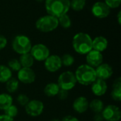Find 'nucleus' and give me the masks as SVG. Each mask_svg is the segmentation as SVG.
Instances as JSON below:
<instances>
[{
  "mask_svg": "<svg viewBox=\"0 0 121 121\" xmlns=\"http://www.w3.org/2000/svg\"><path fill=\"white\" fill-rule=\"evenodd\" d=\"M72 48L79 55H86L92 50V38L86 33L79 32L72 38Z\"/></svg>",
  "mask_w": 121,
  "mask_h": 121,
  "instance_id": "1",
  "label": "nucleus"
},
{
  "mask_svg": "<svg viewBox=\"0 0 121 121\" xmlns=\"http://www.w3.org/2000/svg\"><path fill=\"white\" fill-rule=\"evenodd\" d=\"M45 8L48 14L59 18L70 9V0H45Z\"/></svg>",
  "mask_w": 121,
  "mask_h": 121,
  "instance_id": "2",
  "label": "nucleus"
},
{
  "mask_svg": "<svg viewBox=\"0 0 121 121\" xmlns=\"http://www.w3.org/2000/svg\"><path fill=\"white\" fill-rule=\"evenodd\" d=\"M74 74L77 83L83 86H89L97 79L95 69L87 64L79 65L77 68Z\"/></svg>",
  "mask_w": 121,
  "mask_h": 121,
  "instance_id": "3",
  "label": "nucleus"
},
{
  "mask_svg": "<svg viewBox=\"0 0 121 121\" xmlns=\"http://www.w3.org/2000/svg\"><path fill=\"white\" fill-rule=\"evenodd\" d=\"M58 26V18L49 14L40 17L35 22V28L42 33L52 32L57 29Z\"/></svg>",
  "mask_w": 121,
  "mask_h": 121,
  "instance_id": "4",
  "label": "nucleus"
},
{
  "mask_svg": "<svg viewBox=\"0 0 121 121\" xmlns=\"http://www.w3.org/2000/svg\"><path fill=\"white\" fill-rule=\"evenodd\" d=\"M11 47L15 52L21 55L30 52L32 48V43L28 36L25 35H18L13 38Z\"/></svg>",
  "mask_w": 121,
  "mask_h": 121,
  "instance_id": "5",
  "label": "nucleus"
},
{
  "mask_svg": "<svg viewBox=\"0 0 121 121\" xmlns=\"http://www.w3.org/2000/svg\"><path fill=\"white\" fill-rule=\"evenodd\" d=\"M77 83L74 73L71 71H65L60 74L57 84L60 89L69 91L75 87Z\"/></svg>",
  "mask_w": 121,
  "mask_h": 121,
  "instance_id": "6",
  "label": "nucleus"
},
{
  "mask_svg": "<svg viewBox=\"0 0 121 121\" xmlns=\"http://www.w3.org/2000/svg\"><path fill=\"white\" fill-rule=\"evenodd\" d=\"M30 53L34 60L38 62H44L50 55L49 48L42 43H38L32 45Z\"/></svg>",
  "mask_w": 121,
  "mask_h": 121,
  "instance_id": "7",
  "label": "nucleus"
},
{
  "mask_svg": "<svg viewBox=\"0 0 121 121\" xmlns=\"http://www.w3.org/2000/svg\"><path fill=\"white\" fill-rule=\"evenodd\" d=\"M44 104L37 99L30 100L29 102L25 106L26 113L30 117H38L40 116L44 111Z\"/></svg>",
  "mask_w": 121,
  "mask_h": 121,
  "instance_id": "8",
  "label": "nucleus"
},
{
  "mask_svg": "<svg viewBox=\"0 0 121 121\" xmlns=\"http://www.w3.org/2000/svg\"><path fill=\"white\" fill-rule=\"evenodd\" d=\"M101 114L104 121H119L121 118L120 108L113 104H109L104 106Z\"/></svg>",
  "mask_w": 121,
  "mask_h": 121,
  "instance_id": "9",
  "label": "nucleus"
},
{
  "mask_svg": "<svg viewBox=\"0 0 121 121\" xmlns=\"http://www.w3.org/2000/svg\"><path fill=\"white\" fill-rule=\"evenodd\" d=\"M17 79L25 84H30L36 79V74L32 68L21 67L17 72Z\"/></svg>",
  "mask_w": 121,
  "mask_h": 121,
  "instance_id": "10",
  "label": "nucleus"
},
{
  "mask_svg": "<svg viewBox=\"0 0 121 121\" xmlns=\"http://www.w3.org/2000/svg\"><path fill=\"white\" fill-rule=\"evenodd\" d=\"M44 67L49 72L55 73L57 72L62 67L61 57L57 55H50L44 61Z\"/></svg>",
  "mask_w": 121,
  "mask_h": 121,
  "instance_id": "11",
  "label": "nucleus"
},
{
  "mask_svg": "<svg viewBox=\"0 0 121 121\" xmlns=\"http://www.w3.org/2000/svg\"><path fill=\"white\" fill-rule=\"evenodd\" d=\"M91 13L97 18H107L111 13V9L105 4L104 1H96L91 8Z\"/></svg>",
  "mask_w": 121,
  "mask_h": 121,
  "instance_id": "12",
  "label": "nucleus"
},
{
  "mask_svg": "<svg viewBox=\"0 0 121 121\" xmlns=\"http://www.w3.org/2000/svg\"><path fill=\"white\" fill-rule=\"evenodd\" d=\"M86 61L88 65L95 69L104 62V56L102 52L92 49L86 55Z\"/></svg>",
  "mask_w": 121,
  "mask_h": 121,
  "instance_id": "13",
  "label": "nucleus"
},
{
  "mask_svg": "<svg viewBox=\"0 0 121 121\" xmlns=\"http://www.w3.org/2000/svg\"><path fill=\"white\" fill-rule=\"evenodd\" d=\"M95 71L97 78L104 81L110 79L113 74V69L112 67L109 64L105 62H103L96 68H95Z\"/></svg>",
  "mask_w": 121,
  "mask_h": 121,
  "instance_id": "14",
  "label": "nucleus"
},
{
  "mask_svg": "<svg viewBox=\"0 0 121 121\" xmlns=\"http://www.w3.org/2000/svg\"><path fill=\"white\" fill-rule=\"evenodd\" d=\"M91 90L94 95L101 97L106 94L108 90V84L106 81L97 78L96 81L91 84Z\"/></svg>",
  "mask_w": 121,
  "mask_h": 121,
  "instance_id": "15",
  "label": "nucleus"
},
{
  "mask_svg": "<svg viewBox=\"0 0 121 121\" xmlns=\"http://www.w3.org/2000/svg\"><path fill=\"white\" fill-rule=\"evenodd\" d=\"M89 101L87 98L84 96H81L74 99L72 104V108L76 113L82 114L89 109Z\"/></svg>",
  "mask_w": 121,
  "mask_h": 121,
  "instance_id": "16",
  "label": "nucleus"
},
{
  "mask_svg": "<svg viewBox=\"0 0 121 121\" xmlns=\"http://www.w3.org/2000/svg\"><path fill=\"white\" fill-rule=\"evenodd\" d=\"M108 45V40L104 36H97L92 39V49L100 52L105 51Z\"/></svg>",
  "mask_w": 121,
  "mask_h": 121,
  "instance_id": "17",
  "label": "nucleus"
},
{
  "mask_svg": "<svg viewBox=\"0 0 121 121\" xmlns=\"http://www.w3.org/2000/svg\"><path fill=\"white\" fill-rule=\"evenodd\" d=\"M111 98L113 101L120 102L121 101V78L118 77L113 82L111 93Z\"/></svg>",
  "mask_w": 121,
  "mask_h": 121,
  "instance_id": "18",
  "label": "nucleus"
},
{
  "mask_svg": "<svg viewBox=\"0 0 121 121\" xmlns=\"http://www.w3.org/2000/svg\"><path fill=\"white\" fill-rule=\"evenodd\" d=\"M60 89L57 83L50 82L45 85L43 91L45 96L48 97H54L57 95Z\"/></svg>",
  "mask_w": 121,
  "mask_h": 121,
  "instance_id": "19",
  "label": "nucleus"
},
{
  "mask_svg": "<svg viewBox=\"0 0 121 121\" xmlns=\"http://www.w3.org/2000/svg\"><path fill=\"white\" fill-rule=\"evenodd\" d=\"M13 97L9 93L0 94V111H4L13 104Z\"/></svg>",
  "mask_w": 121,
  "mask_h": 121,
  "instance_id": "20",
  "label": "nucleus"
},
{
  "mask_svg": "<svg viewBox=\"0 0 121 121\" xmlns=\"http://www.w3.org/2000/svg\"><path fill=\"white\" fill-rule=\"evenodd\" d=\"M18 60L22 67H28V68H31L35 62L34 58L33 57V56L30 52L21 55Z\"/></svg>",
  "mask_w": 121,
  "mask_h": 121,
  "instance_id": "21",
  "label": "nucleus"
},
{
  "mask_svg": "<svg viewBox=\"0 0 121 121\" xmlns=\"http://www.w3.org/2000/svg\"><path fill=\"white\" fill-rule=\"evenodd\" d=\"M12 77V71L7 65H0V83H6Z\"/></svg>",
  "mask_w": 121,
  "mask_h": 121,
  "instance_id": "22",
  "label": "nucleus"
},
{
  "mask_svg": "<svg viewBox=\"0 0 121 121\" xmlns=\"http://www.w3.org/2000/svg\"><path fill=\"white\" fill-rule=\"evenodd\" d=\"M104 108V104L103 101H101L99 99H94L91 102H89V108L91 110L92 112L94 113H101L103 109Z\"/></svg>",
  "mask_w": 121,
  "mask_h": 121,
  "instance_id": "23",
  "label": "nucleus"
},
{
  "mask_svg": "<svg viewBox=\"0 0 121 121\" xmlns=\"http://www.w3.org/2000/svg\"><path fill=\"white\" fill-rule=\"evenodd\" d=\"M6 89L9 94H13L16 92L19 87V82L17 79L11 77L6 83Z\"/></svg>",
  "mask_w": 121,
  "mask_h": 121,
  "instance_id": "24",
  "label": "nucleus"
},
{
  "mask_svg": "<svg viewBox=\"0 0 121 121\" xmlns=\"http://www.w3.org/2000/svg\"><path fill=\"white\" fill-rule=\"evenodd\" d=\"M86 4V0H71L70 8L74 11H82Z\"/></svg>",
  "mask_w": 121,
  "mask_h": 121,
  "instance_id": "25",
  "label": "nucleus"
},
{
  "mask_svg": "<svg viewBox=\"0 0 121 121\" xmlns=\"http://www.w3.org/2000/svg\"><path fill=\"white\" fill-rule=\"evenodd\" d=\"M58 23H59V25L62 28L65 29H67L70 28L72 25V20L67 13L58 18Z\"/></svg>",
  "mask_w": 121,
  "mask_h": 121,
  "instance_id": "26",
  "label": "nucleus"
},
{
  "mask_svg": "<svg viewBox=\"0 0 121 121\" xmlns=\"http://www.w3.org/2000/svg\"><path fill=\"white\" fill-rule=\"evenodd\" d=\"M61 57V62H62V65L65 67H71L74 65L75 60L74 57L68 53L64 54Z\"/></svg>",
  "mask_w": 121,
  "mask_h": 121,
  "instance_id": "27",
  "label": "nucleus"
},
{
  "mask_svg": "<svg viewBox=\"0 0 121 121\" xmlns=\"http://www.w3.org/2000/svg\"><path fill=\"white\" fill-rule=\"evenodd\" d=\"M7 67L12 71V72H18L21 69V65L19 62L18 59H11L7 64Z\"/></svg>",
  "mask_w": 121,
  "mask_h": 121,
  "instance_id": "28",
  "label": "nucleus"
},
{
  "mask_svg": "<svg viewBox=\"0 0 121 121\" xmlns=\"http://www.w3.org/2000/svg\"><path fill=\"white\" fill-rule=\"evenodd\" d=\"M4 111L5 115L8 116H9L10 118H16L18 114V109L17 106L13 105V104L11 105L9 107H8Z\"/></svg>",
  "mask_w": 121,
  "mask_h": 121,
  "instance_id": "29",
  "label": "nucleus"
},
{
  "mask_svg": "<svg viewBox=\"0 0 121 121\" xmlns=\"http://www.w3.org/2000/svg\"><path fill=\"white\" fill-rule=\"evenodd\" d=\"M29 101H30L29 97L26 94H20L16 97V101H17V103L20 106H23V107L26 106V105L29 102Z\"/></svg>",
  "mask_w": 121,
  "mask_h": 121,
  "instance_id": "30",
  "label": "nucleus"
},
{
  "mask_svg": "<svg viewBox=\"0 0 121 121\" xmlns=\"http://www.w3.org/2000/svg\"><path fill=\"white\" fill-rule=\"evenodd\" d=\"M104 2L110 9H116L121 6V0H105Z\"/></svg>",
  "mask_w": 121,
  "mask_h": 121,
  "instance_id": "31",
  "label": "nucleus"
},
{
  "mask_svg": "<svg viewBox=\"0 0 121 121\" xmlns=\"http://www.w3.org/2000/svg\"><path fill=\"white\" fill-rule=\"evenodd\" d=\"M57 96L60 100H66L69 96V91L63 90V89H60Z\"/></svg>",
  "mask_w": 121,
  "mask_h": 121,
  "instance_id": "32",
  "label": "nucleus"
},
{
  "mask_svg": "<svg viewBox=\"0 0 121 121\" xmlns=\"http://www.w3.org/2000/svg\"><path fill=\"white\" fill-rule=\"evenodd\" d=\"M6 45H7V39H6V38L4 35L0 34V50L4 49L6 48Z\"/></svg>",
  "mask_w": 121,
  "mask_h": 121,
  "instance_id": "33",
  "label": "nucleus"
},
{
  "mask_svg": "<svg viewBox=\"0 0 121 121\" xmlns=\"http://www.w3.org/2000/svg\"><path fill=\"white\" fill-rule=\"evenodd\" d=\"M61 121H80L77 117L74 116H71V115H67L65 116Z\"/></svg>",
  "mask_w": 121,
  "mask_h": 121,
  "instance_id": "34",
  "label": "nucleus"
},
{
  "mask_svg": "<svg viewBox=\"0 0 121 121\" xmlns=\"http://www.w3.org/2000/svg\"><path fill=\"white\" fill-rule=\"evenodd\" d=\"M94 121H104V117L101 114V113H95L94 118H93Z\"/></svg>",
  "mask_w": 121,
  "mask_h": 121,
  "instance_id": "35",
  "label": "nucleus"
},
{
  "mask_svg": "<svg viewBox=\"0 0 121 121\" xmlns=\"http://www.w3.org/2000/svg\"><path fill=\"white\" fill-rule=\"evenodd\" d=\"M0 121H14L13 118L4 114H0Z\"/></svg>",
  "mask_w": 121,
  "mask_h": 121,
  "instance_id": "36",
  "label": "nucleus"
},
{
  "mask_svg": "<svg viewBox=\"0 0 121 121\" xmlns=\"http://www.w3.org/2000/svg\"><path fill=\"white\" fill-rule=\"evenodd\" d=\"M117 21H118V23L119 25L121 24V11H119L118 14H117Z\"/></svg>",
  "mask_w": 121,
  "mask_h": 121,
  "instance_id": "37",
  "label": "nucleus"
},
{
  "mask_svg": "<svg viewBox=\"0 0 121 121\" xmlns=\"http://www.w3.org/2000/svg\"><path fill=\"white\" fill-rule=\"evenodd\" d=\"M37 2H39V3H41V2H43V1H45V0H35Z\"/></svg>",
  "mask_w": 121,
  "mask_h": 121,
  "instance_id": "38",
  "label": "nucleus"
},
{
  "mask_svg": "<svg viewBox=\"0 0 121 121\" xmlns=\"http://www.w3.org/2000/svg\"><path fill=\"white\" fill-rule=\"evenodd\" d=\"M51 121H61L60 119H57V118H55V119H52Z\"/></svg>",
  "mask_w": 121,
  "mask_h": 121,
  "instance_id": "39",
  "label": "nucleus"
}]
</instances>
